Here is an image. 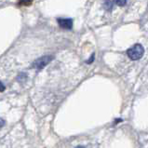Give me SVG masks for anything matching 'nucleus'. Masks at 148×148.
Masks as SVG:
<instances>
[{
  "mask_svg": "<svg viewBox=\"0 0 148 148\" xmlns=\"http://www.w3.org/2000/svg\"><path fill=\"white\" fill-rule=\"evenodd\" d=\"M75 148H85V147H83V146H77V147H75Z\"/></svg>",
  "mask_w": 148,
  "mask_h": 148,
  "instance_id": "nucleus-10",
  "label": "nucleus"
},
{
  "mask_svg": "<svg viewBox=\"0 0 148 148\" xmlns=\"http://www.w3.org/2000/svg\"><path fill=\"white\" fill-rule=\"evenodd\" d=\"M127 52H128V56L130 57V59H132L133 61H137L143 57L145 49H143L142 45L136 44V45H134L133 47L129 49Z\"/></svg>",
  "mask_w": 148,
  "mask_h": 148,
  "instance_id": "nucleus-1",
  "label": "nucleus"
},
{
  "mask_svg": "<svg viewBox=\"0 0 148 148\" xmlns=\"http://www.w3.org/2000/svg\"><path fill=\"white\" fill-rule=\"evenodd\" d=\"M93 60H94V54H92V55H91V57L90 58V60L87 61V62H88V63H91L92 62H93Z\"/></svg>",
  "mask_w": 148,
  "mask_h": 148,
  "instance_id": "nucleus-7",
  "label": "nucleus"
},
{
  "mask_svg": "<svg viewBox=\"0 0 148 148\" xmlns=\"http://www.w3.org/2000/svg\"><path fill=\"white\" fill-rule=\"evenodd\" d=\"M32 4V1H21L19 2V5H23V6H29Z\"/></svg>",
  "mask_w": 148,
  "mask_h": 148,
  "instance_id": "nucleus-5",
  "label": "nucleus"
},
{
  "mask_svg": "<svg viewBox=\"0 0 148 148\" xmlns=\"http://www.w3.org/2000/svg\"><path fill=\"white\" fill-rule=\"evenodd\" d=\"M4 124H5V121H4L2 118H0V129L4 126Z\"/></svg>",
  "mask_w": 148,
  "mask_h": 148,
  "instance_id": "nucleus-9",
  "label": "nucleus"
},
{
  "mask_svg": "<svg viewBox=\"0 0 148 148\" xmlns=\"http://www.w3.org/2000/svg\"><path fill=\"white\" fill-rule=\"evenodd\" d=\"M4 90H5V86L2 82H0V91H3Z\"/></svg>",
  "mask_w": 148,
  "mask_h": 148,
  "instance_id": "nucleus-8",
  "label": "nucleus"
},
{
  "mask_svg": "<svg viewBox=\"0 0 148 148\" xmlns=\"http://www.w3.org/2000/svg\"><path fill=\"white\" fill-rule=\"evenodd\" d=\"M52 60V57L51 56H44L38 60H36L35 62L33 63V67L36 69H42L48 64V63Z\"/></svg>",
  "mask_w": 148,
  "mask_h": 148,
  "instance_id": "nucleus-2",
  "label": "nucleus"
},
{
  "mask_svg": "<svg viewBox=\"0 0 148 148\" xmlns=\"http://www.w3.org/2000/svg\"><path fill=\"white\" fill-rule=\"evenodd\" d=\"M126 1H116L115 2V4H116V5H118V6H124V5H126Z\"/></svg>",
  "mask_w": 148,
  "mask_h": 148,
  "instance_id": "nucleus-6",
  "label": "nucleus"
},
{
  "mask_svg": "<svg viewBox=\"0 0 148 148\" xmlns=\"http://www.w3.org/2000/svg\"><path fill=\"white\" fill-rule=\"evenodd\" d=\"M113 4H115V2H113V1H106V2H104V6H105V8H106V10H111Z\"/></svg>",
  "mask_w": 148,
  "mask_h": 148,
  "instance_id": "nucleus-4",
  "label": "nucleus"
},
{
  "mask_svg": "<svg viewBox=\"0 0 148 148\" xmlns=\"http://www.w3.org/2000/svg\"><path fill=\"white\" fill-rule=\"evenodd\" d=\"M58 23L64 29H71L73 27V21L71 19H58Z\"/></svg>",
  "mask_w": 148,
  "mask_h": 148,
  "instance_id": "nucleus-3",
  "label": "nucleus"
}]
</instances>
